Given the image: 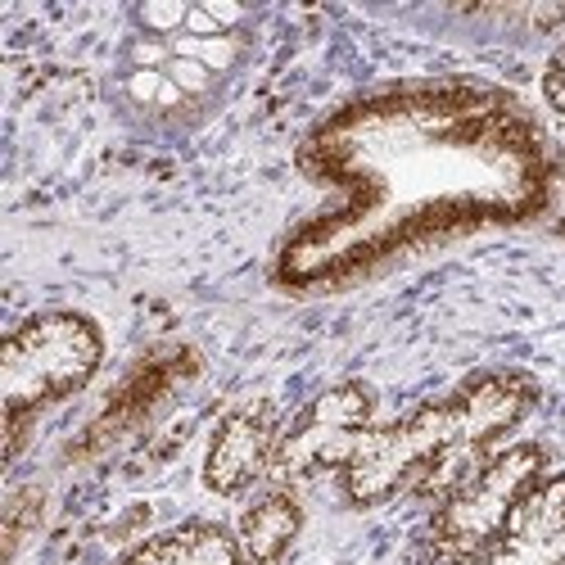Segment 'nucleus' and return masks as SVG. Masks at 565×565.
I'll return each mask as SVG.
<instances>
[{
  "label": "nucleus",
  "mask_w": 565,
  "mask_h": 565,
  "mask_svg": "<svg viewBox=\"0 0 565 565\" xmlns=\"http://www.w3.org/2000/svg\"><path fill=\"white\" fill-rule=\"evenodd\" d=\"M534 407L539 381L530 371L470 375L452 394L420 403L362 439L344 466V502L371 511L412 489H452L480 466L476 457L511 435Z\"/></svg>",
  "instance_id": "obj_1"
},
{
  "label": "nucleus",
  "mask_w": 565,
  "mask_h": 565,
  "mask_svg": "<svg viewBox=\"0 0 565 565\" xmlns=\"http://www.w3.org/2000/svg\"><path fill=\"white\" fill-rule=\"evenodd\" d=\"M547 480L543 444H511L484 457L466 480H457L426 525V561L430 565H470L480 561L515 521L525 498Z\"/></svg>",
  "instance_id": "obj_2"
},
{
  "label": "nucleus",
  "mask_w": 565,
  "mask_h": 565,
  "mask_svg": "<svg viewBox=\"0 0 565 565\" xmlns=\"http://www.w3.org/2000/svg\"><path fill=\"white\" fill-rule=\"evenodd\" d=\"M105 362L100 326L82 312H41L28 317L6 340L0 353V390H6L10 420V457L19 452L23 420L41 407H55L90 385V375Z\"/></svg>",
  "instance_id": "obj_3"
},
{
  "label": "nucleus",
  "mask_w": 565,
  "mask_h": 565,
  "mask_svg": "<svg viewBox=\"0 0 565 565\" xmlns=\"http://www.w3.org/2000/svg\"><path fill=\"white\" fill-rule=\"evenodd\" d=\"M375 420V390L362 381H340L321 390L286 430L271 457V484L295 489L312 484L331 470H344Z\"/></svg>",
  "instance_id": "obj_4"
},
{
  "label": "nucleus",
  "mask_w": 565,
  "mask_h": 565,
  "mask_svg": "<svg viewBox=\"0 0 565 565\" xmlns=\"http://www.w3.org/2000/svg\"><path fill=\"white\" fill-rule=\"evenodd\" d=\"M280 444V412L271 403L231 407L204 452V484L217 498H241L263 476H271V457Z\"/></svg>",
  "instance_id": "obj_5"
},
{
  "label": "nucleus",
  "mask_w": 565,
  "mask_h": 565,
  "mask_svg": "<svg viewBox=\"0 0 565 565\" xmlns=\"http://www.w3.org/2000/svg\"><path fill=\"white\" fill-rule=\"evenodd\" d=\"M470 565H565V476H547L511 530Z\"/></svg>",
  "instance_id": "obj_6"
},
{
  "label": "nucleus",
  "mask_w": 565,
  "mask_h": 565,
  "mask_svg": "<svg viewBox=\"0 0 565 565\" xmlns=\"http://www.w3.org/2000/svg\"><path fill=\"white\" fill-rule=\"evenodd\" d=\"M303 534V502L295 498V489H267L263 498H254L235 525V543H241L245 565H286L295 543Z\"/></svg>",
  "instance_id": "obj_7"
},
{
  "label": "nucleus",
  "mask_w": 565,
  "mask_h": 565,
  "mask_svg": "<svg viewBox=\"0 0 565 565\" xmlns=\"http://www.w3.org/2000/svg\"><path fill=\"white\" fill-rule=\"evenodd\" d=\"M114 565H245L241 543L213 521H185L122 552Z\"/></svg>",
  "instance_id": "obj_8"
},
{
  "label": "nucleus",
  "mask_w": 565,
  "mask_h": 565,
  "mask_svg": "<svg viewBox=\"0 0 565 565\" xmlns=\"http://www.w3.org/2000/svg\"><path fill=\"white\" fill-rule=\"evenodd\" d=\"M36 515H41V489H14L10 507H6V556L10 561L19 556L23 534L36 525Z\"/></svg>",
  "instance_id": "obj_9"
},
{
  "label": "nucleus",
  "mask_w": 565,
  "mask_h": 565,
  "mask_svg": "<svg viewBox=\"0 0 565 565\" xmlns=\"http://www.w3.org/2000/svg\"><path fill=\"white\" fill-rule=\"evenodd\" d=\"M543 100L565 118V41H561V51L543 68Z\"/></svg>",
  "instance_id": "obj_10"
},
{
  "label": "nucleus",
  "mask_w": 565,
  "mask_h": 565,
  "mask_svg": "<svg viewBox=\"0 0 565 565\" xmlns=\"http://www.w3.org/2000/svg\"><path fill=\"white\" fill-rule=\"evenodd\" d=\"M556 231H561V235H565V217H561V226H556Z\"/></svg>",
  "instance_id": "obj_11"
}]
</instances>
